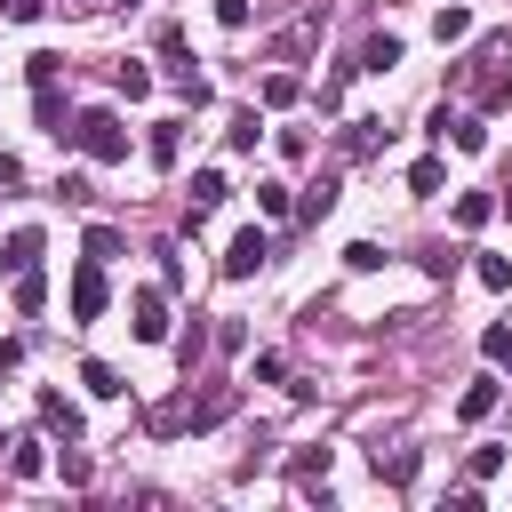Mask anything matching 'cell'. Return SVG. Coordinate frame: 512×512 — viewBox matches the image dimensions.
Returning <instances> with one entry per match:
<instances>
[{
    "label": "cell",
    "instance_id": "cell-28",
    "mask_svg": "<svg viewBox=\"0 0 512 512\" xmlns=\"http://www.w3.org/2000/svg\"><path fill=\"white\" fill-rule=\"evenodd\" d=\"M480 352H488V360L504 368V360H512V320H496V328H480Z\"/></svg>",
    "mask_w": 512,
    "mask_h": 512
},
{
    "label": "cell",
    "instance_id": "cell-13",
    "mask_svg": "<svg viewBox=\"0 0 512 512\" xmlns=\"http://www.w3.org/2000/svg\"><path fill=\"white\" fill-rule=\"evenodd\" d=\"M432 40H440V48L472 40V8H456V0H448V8H432Z\"/></svg>",
    "mask_w": 512,
    "mask_h": 512
},
{
    "label": "cell",
    "instance_id": "cell-31",
    "mask_svg": "<svg viewBox=\"0 0 512 512\" xmlns=\"http://www.w3.org/2000/svg\"><path fill=\"white\" fill-rule=\"evenodd\" d=\"M88 256L112 264V256H120V232H112V224H88Z\"/></svg>",
    "mask_w": 512,
    "mask_h": 512
},
{
    "label": "cell",
    "instance_id": "cell-17",
    "mask_svg": "<svg viewBox=\"0 0 512 512\" xmlns=\"http://www.w3.org/2000/svg\"><path fill=\"white\" fill-rule=\"evenodd\" d=\"M296 96H304V80H296V72H264V112H288Z\"/></svg>",
    "mask_w": 512,
    "mask_h": 512
},
{
    "label": "cell",
    "instance_id": "cell-18",
    "mask_svg": "<svg viewBox=\"0 0 512 512\" xmlns=\"http://www.w3.org/2000/svg\"><path fill=\"white\" fill-rule=\"evenodd\" d=\"M488 216H496V192H464L456 200V232H480Z\"/></svg>",
    "mask_w": 512,
    "mask_h": 512
},
{
    "label": "cell",
    "instance_id": "cell-10",
    "mask_svg": "<svg viewBox=\"0 0 512 512\" xmlns=\"http://www.w3.org/2000/svg\"><path fill=\"white\" fill-rule=\"evenodd\" d=\"M40 432H56V440H80V408H72L64 392H40Z\"/></svg>",
    "mask_w": 512,
    "mask_h": 512
},
{
    "label": "cell",
    "instance_id": "cell-15",
    "mask_svg": "<svg viewBox=\"0 0 512 512\" xmlns=\"http://www.w3.org/2000/svg\"><path fill=\"white\" fill-rule=\"evenodd\" d=\"M8 472L16 480H48V440H16L8 448Z\"/></svg>",
    "mask_w": 512,
    "mask_h": 512
},
{
    "label": "cell",
    "instance_id": "cell-39",
    "mask_svg": "<svg viewBox=\"0 0 512 512\" xmlns=\"http://www.w3.org/2000/svg\"><path fill=\"white\" fill-rule=\"evenodd\" d=\"M16 360H24V344H16V336H0V368H16Z\"/></svg>",
    "mask_w": 512,
    "mask_h": 512
},
{
    "label": "cell",
    "instance_id": "cell-5",
    "mask_svg": "<svg viewBox=\"0 0 512 512\" xmlns=\"http://www.w3.org/2000/svg\"><path fill=\"white\" fill-rule=\"evenodd\" d=\"M472 96H480V112H504V104H512V72L496 64V40H488V56H480V72H472Z\"/></svg>",
    "mask_w": 512,
    "mask_h": 512
},
{
    "label": "cell",
    "instance_id": "cell-41",
    "mask_svg": "<svg viewBox=\"0 0 512 512\" xmlns=\"http://www.w3.org/2000/svg\"><path fill=\"white\" fill-rule=\"evenodd\" d=\"M120 8H136V0H120Z\"/></svg>",
    "mask_w": 512,
    "mask_h": 512
},
{
    "label": "cell",
    "instance_id": "cell-4",
    "mask_svg": "<svg viewBox=\"0 0 512 512\" xmlns=\"http://www.w3.org/2000/svg\"><path fill=\"white\" fill-rule=\"evenodd\" d=\"M64 304H72V320H96L104 312V264L88 256L80 272H72V288H64Z\"/></svg>",
    "mask_w": 512,
    "mask_h": 512
},
{
    "label": "cell",
    "instance_id": "cell-8",
    "mask_svg": "<svg viewBox=\"0 0 512 512\" xmlns=\"http://www.w3.org/2000/svg\"><path fill=\"white\" fill-rule=\"evenodd\" d=\"M432 136H448L456 152H488V128H480L472 112H464V120H448V112H432Z\"/></svg>",
    "mask_w": 512,
    "mask_h": 512
},
{
    "label": "cell",
    "instance_id": "cell-33",
    "mask_svg": "<svg viewBox=\"0 0 512 512\" xmlns=\"http://www.w3.org/2000/svg\"><path fill=\"white\" fill-rule=\"evenodd\" d=\"M248 376H256V384H288V360H280V352H256Z\"/></svg>",
    "mask_w": 512,
    "mask_h": 512
},
{
    "label": "cell",
    "instance_id": "cell-30",
    "mask_svg": "<svg viewBox=\"0 0 512 512\" xmlns=\"http://www.w3.org/2000/svg\"><path fill=\"white\" fill-rule=\"evenodd\" d=\"M256 136H264V120H256V112H240V120H232V128H224V144H232V152H248V144H256Z\"/></svg>",
    "mask_w": 512,
    "mask_h": 512
},
{
    "label": "cell",
    "instance_id": "cell-7",
    "mask_svg": "<svg viewBox=\"0 0 512 512\" xmlns=\"http://www.w3.org/2000/svg\"><path fill=\"white\" fill-rule=\"evenodd\" d=\"M224 416H232V384H208L200 400H184V424H192V432H208V424H224Z\"/></svg>",
    "mask_w": 512,
    "mask_h": 512
},
{
    "label": "cell",
    "instance_id": "cell-35",
    "mask_svg": "<svg viewBox=\"0 0 512 512\" xmlns=\"http://www.w3.org/2000/svg\"><path fill=\"white\" fill-rule=\"evenodd\" d=\"M296 480L320 488V480H328V448H304V456H296Z\"/></svg>",
    "mask_w": 512,
    "mask_h": 512
},
{
    "label": "cell",
    "instance_id": "cell-14",
    "mask_svg": "<svg viewBox=\"0 0 512 512\" xmlns=\"http://www.w3.org/2000/svg\"><path fill=\"white\" fill-rule=\"evenodd\" d=\"M352 64H360V72H392V64H400V40H392V32H368Z\"/></svg>",
    "mask_w": 512,
    "mask_h": 512
},
{
    "label": "cell",
    "instance_id": "cell-27",
    "mask_svg": "<svg viewBox=\"0 0 512 512\" xmlns=\"http://www.w3.org/2000/svg\"><path fill=\"white\" fill-rule=\"evenodd\" d=\"M48 304V280L40 272H16V312H40Z\"/></svg>",
    "mask_w": 512,
    "mask_h": 512
},
{
    "label": "cell",
    "instance_id": "cell-40",
    "mask_svg": "<svg viewBox=\"0 0 512 512\" xmlns=\"http://www.w3.org/2000/svg\"><path fill=\"white\" fill-rule=\"evenodd\" d=\"M496 208H504V216H512V192H504V200H496Z\"/></svg>",
    "mask_w": 512,
    "mask_h": 512
},
{
    "label": "cell",
    "instance_id": "cell-24",
    "mask_svg": "<svg viewBox=\"0 0 512 512\" xmlns=\"http://www.w3.org/2000/svg\"><path fill=\"white\" fill-rule=\"evenodd\" d=\"M440 176H448V168H440V160H432V152H424V160H416V168H408V192H416V200H432V192H440Z\"/></svg>",
    "mask_w": 512,
    "mask_h": 512
},
{
    "label": "cell",
    "instance_id": "cell-26",
    "mask_svg": "<svg viewBox=\"0 0 512 512\" xmlns=\"http://www.w3.org/2000/svg\"><path fill=\"white\" fill-rule=\"evenodd\" d=\"M312 32H320V16H312V24H296V32H280V40H272V64H296V48H304Z\"/></svg>",
    "mask_w": 512,
    "mask_h": 512
},
{
    "label": "cell",
    "instance_id": "cell-36",
    "mask_svg": "<svg viewBox=\"0 0 512 512\" xmlns=\"http://www.w3.org/2000/svg\"><path fill=\"white\" fill-rule=\"evenodd\" d=\"M0 16H8V24H40V16H48V0H0Z\"/></svg>",
    "mask_w": 512,
    "mask_h": 512
},
{
    "label": "cell",
    "instance_id": "cell-22",
    "mask_svg": "<svg viewBox=\"0 0 512 512\" xmlns=\"http://www.w3.org/2000/svg\"><path fill=\"white\" fill-rule=\"evenodd\" d=\"M472 280H480L488 296H504V288H512V256H480V264H472Z\"/></svg>",
    "mask_w": 512,
    "mask_h": 512
},
{
    "label": "cell",
    "instance_id": "cell-1",
    "mask_svg": "<svg viewBox=\"0 0 512 512\" xmlns=\"http://www.w3.org/2000/svg\"><path fill=\"white\" fill-rule=\"evenodd\" d=\"M64 136H72V152L96 160V168H120V160H128V128H120V112H104V104H88Z\"/></svg>",
    "mask_w": 512,
    "mask_h": 512
},
{
    "label": "cell",
    "instance_id": "cell-32",
    "mask_svg": "<svg viewBox=\"0 0 512 512\" xmlns=\"http://www.w3.org/2000/svg\"><path fill=\"white\" fill-rule=\"evenodd\" d=\"M344 264H352V272H384V248H376V240H352Z\"/></svg>",
    "mask_w": 512,
    "mask_h": 512
},
{
    "label": "cell",
    "instance_id": "cell-37",
    "mask_svg": "<svg viewBox=\"0 0 512 512\" xmlns=\"http://www.w3.org/2000/svg\"><path fill=\"white\" fill-rule=\"evenodd\" d=\"M504 472V448H472V480H496Z\"/></svg>",
    "mask_w": 512,
    "mask_h": 512
},
{
    "label": "cell",
    "instance_id": "cell-11",
    "mask_svg": "<svg viewBox=\"0 0 512 512\" xmlns=\"http://www.w3.org/2000/svg\"><path fill=\"white\" fill-rule=\"evenodd\" d=\"M336 144H344V160H368V152L384 144V120H368V112H360V120H344V136H336Z\"/></svg>",
    "mask_w": 512,
    "mask_h": 512
},
{
    "label": "cell",
    "instance_id": "cell-3",
    "mask_svg": "<svg viewBox=\"0 0 512 512\" xmlns=\"http://www.w3.org/2000/svg\"><path fill=\"white\" fill-rule=\"evenodd\" d=\"M128 312H136V320H128V328H136V344H168V296H160V288H136V296H128Z\"/></svg>",
    "mask_w": 512,
    "mask_h": 512
},
{
    "label": "cell",
    "instance_id": "cell-29",
    "mask_svg": "<svg viewBox=\"0 0 512 512\" xmlns=\"http://www.w3.org/2000/svg\"><path fill=\"white\" fill-rule=\"evenodd\" d=\"M112 80H120V96H152V72H144V64H136V56H128V64H120V72H112Z\"/></svg>",
    "mask_w": 512,
    "mask_h": 512
},
{
    "label": "cell",
    "instance_id": "cell-21",
    "mask_svg": "<svg viewBox=\"0 0 512 512\" xmlns=\"http://www.w3.org/2000/svg\"><path fill=\"white\" fill-rule=\"evenodd\" d=\"M288 208H296V200H288V184H280V176H264V184H256V216H272V224H280Z\"/></svg>",
    "mask_w": 512,
    "mask_h": 512
},
{
    "label": "cell",
    "instance_id": "cell-12",
    "mask_svg": "<svg viewBox=\"0 0 512 512\" xmlns=\"http://www.w3.org/2000/svg\"><path fill=\"white\" fill-rule=\"evenodd\" d=\"M144 152H152V168H176V152H184V120H152Z\"/></svg>",
    "mask_w": 512,
    "mask_h": 512
},
{
    "label": "cell",
    "instance_id": "cell-23",
    "mask_svg": "<svg viewBox=\"0 0 512 512\" xmlns=\"http://www.w3.org/2000/svg\"><path fill=\"white\" fill-rule=\"evenodd\" d=\"M80 384H88L96 400H120V392H128V384H120V376H112L104 360H80Z\"/></svg>",
    "mask_w": 512,
    "mask_h": 512
},
{
    "label": "cell",
    "instance_id": "cell-6",
    "mask_svg": "<svg viewBox=\"0 0 512 512\" xmlns=\"http://www.w3.org/2000/svg\"><path fill=\"white\" fill-rule=\"evenodd\" d=\"M0 264H8V272H40V224H16V232L0 240Z\"/></svg>",
    "mask_w": 512,
    "mask_h": 512
},
{
    "label": "cell",
    "instance_id": "cell-9",
    "mask_svg": "<svg viewBox=\"0 0 512 512\" xmlns=\"http://www.w3.org/2000/svg\"><path fill=\"white\" fill-rule=\"evenodd\" d=\"M496 400H504V384H496V376H472V384H464V400H456V416H464V424H480V416H496Z\"/></svg>",
    "mask_w": 512,
    "mask_h": 512
},
{
    "label": "cell",
    "instance_id": "cell-2",
    "mask_svg": "<svg viewBox=\"0 0 512 512\" xmlns=\"http://www.w3.org/2000/svg\"><path fill=\"white\" fill-rule=\"evenodd\" d=\"M264 256H272L264 224H240V232L224 240V280H256V272H264Z\"/></svg>",
    "mask_w": 512,
    "mask_h": 512
},
{
    "label": "cell",
    "instance_id": "cell-25",
    "mask_svg": "<svg viewBox=\"0 0 512 512\" xmlns=\"http://www.w3.org/2000/svg\"><path fill=\"white\" fill-rule=\"evenodd\" d=\"M328 208H336V184H328V176H320V184H312V192H304V200H296V216H304V224H320V216H328Z\"/></svg>",
    "mask_w": 512,
    "mask_h": 512
},
{
    "label": "cell",
    "instance_id": "cell-16",
    "mask_svg": "<svg viewBox=\"0 0 512 512\" xmlns=\"http://www.w3.org/2000/svg\"><path fill=\"white\" fill-rule=\"evenodd\" d=\"M224 192H232V184H224V168H200V176H192V192H184V200H192V216H208V208H216V200H224Z\"/></svg>",
    "mask_w": 512,
    "mask_h": 512
},
{
    "label": "cell",
    "instance_id": "cell-19",
    "mask_svg": "<svg viewBox=\"0 0 512 512\" xmlns=\"http://www.w3.org/2000/svg\"><path fill=\"white\" fill-rule=\"evenodd\" d=\"M376 480H392V488H408V480H416V448H392V456L376 448Z\"/></svg>",
    "mask_w": 512,
    "mask_h": 512
},
{
    "label": "cell",
    "instance_id": "cell-42",
    "mask_svg": "<svg viewBox=\"0 0 512 512\" xmlns=\"http://www.w3.org/2000/svg\"><path fill=\"white\" fill-rule=\"evenodd\" d=\"M80 8H96V0H80Z\"/></svg>",
    "mask_w": 512,
    "mask_h": 512
},
{
    "label": "cell",
    "instance_id": "cell-38",
    "mask_svg": "<svg viewBox=\"0 0 512 512\" xmlns=\"http://www.w3.org/2000/svg\"><path fill=\"white\" fill-rule=\"evenodd\" d=\"M216 24L224 32H248V0H216Z\"/></svg>",
    "mask_w": 512,
    "mask_h": 512
},
{
    "label": "cell",
    "instance_id": "cell-34",
    "mask_svg": "<svg viewBox=\"0 0 512 512\" xmlns=\"http://www.w3.org/2000/svg\"><path fill=\"white\" fill-rule=\"evenodd\" d=\"M56 472H64L72 488H88V456H80V440H64V456H56Z\"/></svg>",
    "mask_w": 512,
    "mask_h": 512
},
{
    "label": "cell",
    "instance_id": "cell-20",
    "mask_svg": "<svg viewBox=\"0 0 512 512\" xmlns=\"http://www.w3.org/2000/svg\"><path fill=\"white\" fill-rule=\"evenodd\" d=\"M168 88H176V96H192V104H208V72H192L184 56L168 64Z\"/></svg>",
    "mask_w": 512,
    "mask_h": 512
}]
</instances>
